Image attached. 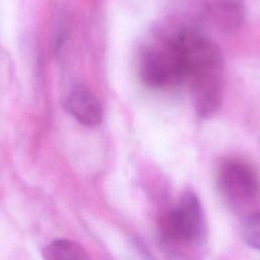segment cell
<instances>
[{"label":"cell","mask_w":260,"mask_h":260,"mask_svg":"<svg viewBox=\"0 0 260 260\" xmlns=\"http://www.w3.org/2000/svg\"><path fill=\"white\" fill-rule=\"evenodd\" d=\"M217 187L233 206L252 202L260 190L259 177L252 166L238 159L223 160L216 173Z\"/></svg>","instance_id":"3957f363"},{"label":"cell","mask_w":260,"mask_h":260,"mask_svg":"<svg viewBox=\"0 0 260 260\" xmlns=\"http://www.w3.org/2000/svg\"><path fill=\"white\" fill-rule=\"evenodd\" d=\"M45 260H90L78 243L68 239H58L48 244L42 252Z\"/></svg>","instance_id":"52a82bcc"},{"label":"cell","mask_w":260,"mask_h":260,"mask_svg":"<svg viewBox=\"0 0 260 260\" xmlns=\"http://www.w3.org/2000/svg\"><path fill=\"white\" fill-rule=\"evenodd\" d=\"M244 238L248 245L260 250V213H255L246 220Z\"/></svg>","instance_id":"ba28073f"},{"label":"cell","mask_w":260,"mask_h":260,"mask_svg":"<svg viewBox=\"0 0 260 260\" xmlns=\"http://www.w3.org/2000/svg\"><path fill=\"white\" fill-rule=\"evenodd\" d=\"M160 229L167 240L198 241L204 236L205 222L197 197L185 193L177 208L167 213L160 220Z\"/></svg>","instance_id":"277c9868"},{"label":"cell","mask_w":260,"mask_h":260,"mask_svg":"<svg viewBox=\"0 0 260 260\" xmlns=\"http://www.w3.org/2000/svg\"><path fill=\"white\" fill-rule=\"evenodd\" d=\"M212 22L222 31L233 32L245 20L244 0H202Z\"/></svg>","instance_id":"8992f818"},{"label":"cell","mask_w":260,"mask_h":260,"mask_svg":"<svg viewBox=\"0 0 260 260\" xmlns=\"http://www.w3.org/2000/svg\"><path fill=\"white\" fill-rule=\"evenodd\" d=\"M165 38L179 48L184 80L190 86L197 115L210 118L220 109L223 91V58L218 46L192 26L185 25Z\"/></svg>","instance_id":"6da1fadb"},{"label":"cell","mask_w":260,"mask_h":260,"mask_svg":"<svg viewBox=\"0 0 260 260\" xmlns=\"http://www.w3.org/2000/svg\"><path fill=\"white\" fill-rule=\"evenodd\" d=\"M137 73L149 88H165L184 80V66L178 46L171 40L155 36L144 44L137 55Z\"/></svg>","instance_id":"7a4b0ae2"},{"label":"cell","mask_w":260,"mask_h":260,"mask_svg":"<svg viewBox=\"0 0 260 260\" xmlns=\"http://www.w3.org/2000/svg\"><path fill=\"white\" fill-rule=\"evenodd\" d=\"M66 111L80 124L95 127L103 120V108L91 90L82 83L75 84L65 100Z\"/></svg>","instance_id":"5b68a950"}]
</instances>
